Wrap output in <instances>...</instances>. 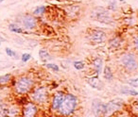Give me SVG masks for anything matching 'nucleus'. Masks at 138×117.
Masks as SVG:
<instances>
[{"mask_svg":"<svg viewBox=\"0 0 138 117\" xmlns=\"http://www.w3.org/2000/svg\"><path fill=\"white\" fill-rule=\"evenodd\" d=\"M77 104V99L76 97L72 95H67V96L64 97V99L62 101L60 105V113L64 115H69L73 113L74 109L76 107Z\"/></svg>","mask_w":138,"mask_h":117,"instance_id":"obj_1","label":"nucleus"},{"mask_svg":"<svg viewBox=\"0 0 138 117\" xmlns=\"http://www.w3.org/2000/svg\"><path fill=\"white\" fill-rule=\"evenodd\" d=\"M32 80L28 78H21L18 79L16 84H15V91L18 94H26L30 90L32 86Z\"/></svg>","mask_w":138,"mask_h":117,"instance_id":"obj_2","label":"nucleus"},{"mask_svg":"<svg viewBox=\"0 0 138 117\" xmlns=\"http://www.w3.org/2000/svg\"><path fill=\"white\" fill-rule=\"evenodd\" d=\"M121 61H122L123 65L130 71H134L138 67V63L136 61L135 57L130 53L124 54L121 58Z\"/></svg>","mask_w":138,"mask_h":117,"instance_id":"obj_3","label":"nucleus"},{"mask_svg":"<svg viewBox=\"0 0 138 117\" xmlns=\"http://www.w3.org/2000/svg\"><path fill=\"white\" fill-rule=\"evenodd\" d=\"M122 105H123V100L120 99V98H116V99L112 100L111 102H109L108 104H105V113H104V115L112 114L114 112H116L119 108H121Z\"/></svg>","mask_w":138,"mask_h":117,"instance_id":"obj_4","label":"nucleus"},{"mask_svg":"<svg viewBox=\"0 0 138 117\" xmlns=\"http://www.w3.org/2000/svg\"><path fill=\"white\" fill-rule=\"evenodd\" d=\"M32 99L34 100L37 103H42L46 98V92L44 88H39L37 90H35L34 93L31 95Z\"/></svg>","mask_w":138,"mask_h":117,"instance_id":"obj_5","label":"nucleus"},{"mask_svg":"<svg viewBox=\"0 0 138 117\" xmlns=\"http://www.w3.org/2000/svg\"><path fill=\"white\" fill-rule=\"evenodd\" d=\"M91 39L96 43H102L105 40V33L101 30H94L91 34Z\"/></svg>","mask_w":138,"mask_h":117,"instance_id":"obj_6","label":"nucleus"},{"mask_svg":"<svg viewBox=\"0 0 138 117\" xmlns=\"http://www.w3.org/2000/svg\"><path fill=\"white\" fill-rule=\"evenodd\" d=\"M93 111L96 115L104 114L105 113V104H102L99 100L95 99L93 101Z\"/></svg>","mask_w":138,"mask_h":117,"instance_id":"obj_7","label":"nucleus"},{"mask_svg":"<svg viewBox=\"0 0 138 117\" xmlns=\"http://www.w3.org/2000/svg\"><path fill=\"white\" fill-rule=\"evenodd\" d=\"M23 25L26 29H32L36 26V21L32 16L30 15H26L23 18Z\"/></svg>","mask_w":138,"mask_h":117,"instance_id":"obj_8","label":"nucleus"},{"mask_svg":"<svg viewBox=\"0 0 138 117\" xmlns=\"http://www.w3.org/2000/svg\"><path fill=\"white\" fill-rule=\"evenodd\" d=\"M62 99H64L62 93H60V92L56 93L54 96V98H53V102H52V110H58L60 108V105Z\"/></svg>","mask_w":138,"mask_h":117,"instance_id":"obj_9","label":"nucleus"},{"mask_svg":"<svg viewBox=\"0 0 138 117\" xmlns=\"http://www.w3.org/2000/svg\"><path fill=\"white\" fill-rule=\"evenodd\" d=\"M96 20L99 22H101V23H104V24H112V19L110 16L108 15V13L107 12H99L96 16Z\"/></svg>","mask_w":138,"mask_h":117,"instance_id":"obj_10","label":"nucleus"},{"mask_svg":"<svg viewBox=\"0 0 138 117\" xmlns=\"http://www.w3.org/2000/svg\"><path fill=\"white\" fill-rule=\"evenodd\" d=\"M87 82L90 85L91 87L95 88V89H98V90H100L101 89V86H102V83L100 82V80L98 79V77H93V78H87Z\"/></svg>","mask_w":138,"mask_h":117,"instance_id":"obj_11","label":"nucleus"},{"mask_svg":"<svg viewBox=\"0 0 138 117\" xmlns=\"http://www.w3.org/2000/svg\"><path fill=\"white\" fill-rule=\"evenodd\" d=\"M36 107H35V105L31 104H28L24 108V115L26 117H30V116H33L35 113H36Z\"/></svg>","mask_w":138,"mask_h":117,"instance_id":"obj_12","label":"nucleus"},{"mask_svg":"<svg viewBox=\"0 0 138 117\" xmlns=\"http://www.w3.org/2000/svg\"><path fill=\"white\" fill-rule=\"evenodd\" d=\"M93 64H94V68L96 69V73L98 74H100L101 68H102V60L100 58H96L95 61H94V62H93Z\"/></svg>","mask_w":138,"mask_h":117,"instance_id":"obj_13","label":"nucleus"},{"mask_svg":"<svg viewBox=\"0 0 138 117\" xmlns=\"http://www.w3.org/2000/svg\"><path fill=\"white\" fill-rule=\"evenodd\" d=\"M121 93L124 95H130V96H138V93L134 91L132 89H130V87H124L121 89Z\"/></svg>","mask_w":138,"mask_h":117,"instance_id":"obj_14","label":"nucleus"},{"mask_svg":"<svg viewBox=\"0 0 138 117\" xmlns=\"http://www.w3.org/2000/svg\"><path fill=\"white\" fill-rule=\"evenodd\" d=\"M39 56H40V59H41L43 61H46L50 59V55H49L48 51L44 50V49H41V50H40Z\"/></svg>","mask_w":138,"mask_h":117,"instance_id":"obj_15","label":"nucleus"},{"mask_svg":"<svg viewBox=\"0 0 138 117\" xmlns=\"http://www.w3.org/2000/svg\"><path fill=\"white\" fill-rule=\"evenodd\" d=\"M104 78L106 79H112V74L111 72V68L106 66L105 69H104Z\"/></svg>","mask_w":138,"mask_h":117,"instance_id":"obj_16","label":"nucleus"},{"mask_svg":"<svg viewBox=\"0 0 138 117\" xmlns=\"http://www.w3.org/2000/svg\"><path fill=\"white\" fill-rule=\"evenodd\" d=\"M9 28H10V30L13 31V32H17V33H21L22 32V28H20V27L17 26L16 25H10Z\"/></svg>","mask_w":138,"mask_h":117,"instance_id":"obj_17","label":"nucleus"},{"mask_svg":"<svg viewBox=\"0 0 138 117\" xmlns=\"http://www.w3.org/2000/svg\"><path fill=\"white\" fill-rule=\"evenodd\" d=\"M46 9V7L44 6H40V7H37L36 9H34V14L35 15H40Z\"/></svg>","mask_w":138,"mask_h":117,"instance_id":"obj_18","label":"nucleus"},{"mask_svg":"<svg viewBox=\"0 0 138 117\" xmlns=\"http://www.w3.org/2000/svg\"><path fill=\"white\" fill-rule=\"evenodd\" d=\"M10 75H5V76H1L0 77V84H4V83H7L10 80Z\"/></svg>","mask_w":138,"mask_h":117,"instance_id":"obj_19","label":"nucleus"},{"mask_svg":"<svg viewBox=\"0 0 138 117\" xmlns=\"http://www.w3.org/2000/svg\"><path fill=\"white\" fill-rule=\"evenodd\" d=\"M74 66H75V68L78 70H82L84 68V66H85V64L82 62V61H75L74 62Z\"/></svg>","mask_w":138,"mask_h":117,"instance_id":"obj_20","label":"nucleus"},{"mask_svg":"<svg viewBox=\"0 0 138 117\" xmlns=\"http://www.w3.org/2000/svg\"><path fill=\"white\" fill-rule=\"evenodd\" d=\"M129 84L132 85V87H138V78H132V79H130Z\"/></svg>","mask_w":138,"mask_h":117,"instance_id":"obj_21","label":"nucleus"},{"mask_svg":"<svg viewBox=\"0 0 138 117\" xmlns=\"http://www.w3.org/2000/svg\"><path fill=\"white\" fill-rule=\"evenodd\" d=\"M46 67H48V68H50V69H52L53 71H56V72H58V71H59V67H58V65H56V64L48 63V64H46Z\"/></svg>","mask_w":138,"mask_h":117,"instance_id":"obj_22","label":"nucleus"},{"mask_svg":"<svg viewBox=\"0 0 138 117\" xmlns=\"http://www.w3.org/2000/svg\"><path fill=\"white\" fill-rule=\"evenodd\" d=\"M30 54H28V53H25V54H23L22 55V61H24V62H26V61H28V60L30 59Z\"/></svg>","mask_w":138,"mask_h":117,"instance_id":"obj_23","label":"nucleus"},{"mask_svg":"<svg viewBox=\"0 0 138 117\" xmlns=\"http://www.w3.org/2000/svg\"><path fill=\"white\" fill-rule=\"evenodd\" d=\"M6 53H7V55H8V56H10V57L16 56V53L13 52L10 48H6Z\"/></svg>","mask_w":138,"mask_h":117,"instance_id":"obj_24","label":"nucleus"},{"mask_svg":"<svg viewBox=\"0 0 138 117\" xmlns=\"http://www.w3.org/2000/svg\"><path fill=\"white\" fill-rule=\"evenodd\" d=\"M111 44H112V46H117L118 44H119V40L116 39V38H114V39H112V41H111Z\"/></svg>","mask_w":138,"mask_h":117,"instance_id":"obj_25","label":"nucleus"},{"mask_svg":"<svg viewBox=\"0 0 138 117\" xmlns=\"http://www.w3.org/2000/svg\"><path fill=\"white\" fill-rule=\"evenodd\" d=\"M114 3H116V0H112V2H111V3H110V6H109V9H114V8H116V5L114 4Z\"/></svg>","mask_w":138,"mask_h":117,"instance_id":"obj_26","label":"nucleus"},{"mask_svg":"<svg viewBox=\"0 0 138 117\" xmlns=\"http://www.w3.org/2000/svg\"><path fill=\"white\" fill-rule=\"evenodd\" d=\"M134 45H135V48L138 50V36L134 39Z\"/></svg>","mask_w":138,"mask_h":117,"instance_id":"obj_27","label":"nucleus"}]
</instances>
